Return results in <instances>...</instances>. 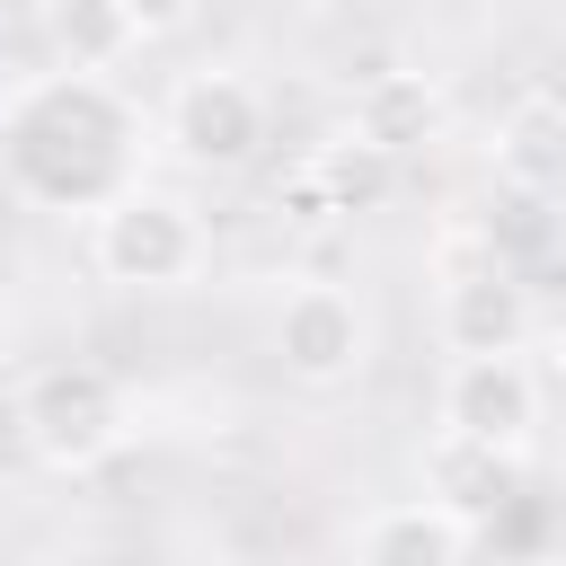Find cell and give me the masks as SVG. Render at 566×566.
<instances>
[{"mask_svg": "<svg viewBox=\"0 0 566 566\" xmlns=\"http://www.w3.org/2000/svg\"><path fill=\"white\" fill-rule=\"evenodd\" d=\"M150 124L115 88V71H27L0 88V186L35 212H106L124 186H142Z\"/></svg>", "mask_w": 566, "mask_h": 566, "instance_id": "6da1fadb", "label": "cell"}, {"mask_svg": "<svg viewBox=\"0 0 566 566\" xmlns=\"http://www.w3.org/2000/svg\"><path fill=\"white\" fill-rule=\"evenodd\" d=\"M18 442H27V460L35 469H53V478H88V469H106L124 442H133V398H124V380L106 371V363H44L27 389H18Z\"/></svg>", "mask_w": 566, "mask_h": 566, "instance_id": "7a4b0ae2", "label": "cell"}, {"mask_svg": "<svg viewBox=\"0 0 566 566\" xmlns=\"http://www.w3.org/2000/svg\"><path fill=\"white\" fill-rule=\"evenodd\" d=\"M212 256V230L186 195L168 186H124L106 212H88V265L124 292H177Z\"/></svg>", "mask_w": 566, "mask_h": 566, "instance_id": "3957f363", "label": "cell"}, {"mask_svg": "<svg viewBox=\"0 0 566 566\" xmlns=\"http://www.w3.org/2000/svg\"><path fill=\"white\" fill-rule=\"evenodd\" d=\"M539 416H548V389H539L531 354H451V371L433 389V433H460V442H486L513 460H531Z\"/></svg>", "mask_w": 566, "mask_h": 566, "instance_id": "277c9868", "label": "cell"}, {"mask_svg": "<svg viewBox=\"0 0 566 566\" xmlns=\"http://www.w3.org/2000/svg\"><path fill=\"white\" fill-rule=\"evenodd\" d=\"M265 133H274V106H265V88L248 71H186L168 88V106H159V142L177 159L212 168V177L248 168L265 150Z\"/></svg>", "mask_w": 566, "mask_h": 566, "instance_id": "5b68a950", "label": "cell"}, {"mask_svg": "<svg viewBox=\"0 0 566 566\" xmlns=\"http://www.w3.org/2000/svg\"><path fill=\"white\" fill-rule=\"evenodd\" d=\"M274 363L301 389H345L371 363V310L345 283H292L274 301Z\"/></svg>", "mask_w": 566, "mask_h": 566, "instance_id": "8992f818", "label": "cell"}, {"mask_svg": "<svg viewBox=\"0 0 566 566\" xmlns=\"http://www.w3.org/2000/svg\"><path fill=\"white\" fill-rule=\"evenodd\" d=\"M531 327H539V318H531V292H522L495 256L451 265L442 292H433V336H442V354H522Z\"/></svg>", "mask_w": 566, "mask_h": 566, "instance_id": "52a82bcc", "label": "cell"}, {"mask_svg": "<svg viewBox=\"0 0 566 566\" xmlns=\"http://www.w3.org/2000/svg\"><path fill=\"white\" fill-rule=\"evenodd\" d=\"M442 124H451V97H442L433 71H371V80L345 97V124H336V133L371 142L380 159H416V150L442 142Z\"/></svg>", "mask_w": 566, "mask_h": 566, "instance_id": "ba28073f", "label": "cell"}, {"mask_svg": "<svg viewBox=\"0 0 566 566\" xmlns=\"http://www.w3.org/2000/svg\"><path fill=\"white\" fill-rule=\"evenodd\" d=\"M389 186H398V159H380L371 142L336 133V142H318V150H310V159L283 177V203H292V221L327 230V221L380 212V203H389Z\"/></svg>", "mask_w": 566, "mask_h": 566, "instance_id": "9c48e42d", "label": "cell"}, {"mask_svg": "<svg viewBox=\"0 0 566 566\" xmlns=\"http://www.w3.org/2000/svg\"><path fill=\"white\" fill-rule=\"evenodd\" d=\"M354 566H478V531L451 522L433 495H398L354 522Z\"/></svg>", "mask_w": 566, "mask_h": 566, "instance_id": "30bf717a", "label": "cell"}, {"mask_svg": "<svg viewBox=\"0 0 566 566\" xmlns=\"http://www.w3.org/2000/svg\"><path fill=\"white\" fill-rule=\"evenodd\" d=\"M416 478H424V495L451 513V522H495L504 504H513V486H522V460L513 451H486V442H460V433H433L424 442V460H416Z\"/></svg>", "mask_w": 566, "mask_h": 566, "instance_id": "8fae6325", "label": "cell"}, {"mask_svg": "<svg viewBox=\"0 0 566 566\" xmlns=\"http://www.w3.org/2000/svg\"><path fill=\"white\" fill-rule=\"evenodd\" d=\"M486 159H495V177L513 186V195H566V97H548V88H531V97H513L504 115H495V142H486Z\"/></svg>", "mask_w": 566, "mask_h": 566, "instance_id": "7c38bea8", "label": "cell"}, {"mask_svg": "<svg viewBox=\"0 0 566 566\" xmlns=\"http://www.w3.org/2000/svg\"><path fill=\"white\" fill-rule=\"evenodd\" d=\"M44 35H53L62 71H115L124 53H142L115 0H53V9H44Z\"/></svg>", "mask_w": 566, "mask_h": 566, "instance_id": "4fadbf2b", "label": "cell"}, {"mask_svg": "<svg viewBox=\"0 0 566 566\" xmlns=\"http://www.w3.org/2000/svg\"><path fill=\"white\" fill-rule=\"evenodd\" d=\"M115 9H124L133 44H168V35H186V27H195V9H203V0H115Z\"/></svg>", "mask_w": 566, "mask_h": 566, "instance_id": "5bb4252c", "label": "cell"}, {"mask_svg": "<svg viewBox=\"0 0 566 566\" xmlns=\"http://www.w3.org/2000/svg\"><path fill=\"white\" fill-rule=\"evenodd\" d=\"M548 371H557V389H566V327L548 336Z\"/></svg>", "mask_w": 566, "mask_h": 566, "instance_id": "9a60e30c", "label": "cell"}]
</instances>
